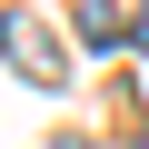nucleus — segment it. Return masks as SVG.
<instances>
[{
  "instance_id": "obj_1",
  "label": "nucleus",
  "mask_w": 149,
  "mask_h": 149,
  "mask_svg": "<svg viewBox=\"0 0 149 149\" xmlns=\"http://www.w3.org/2000/svg\"><path fill=\"white\" fill-rule=\"evenodd\" d=\"M0 60H10L30 90H60V80H70V50H60V30H50L40 10H0Z\"/></svg>"
},
{
  "instance_id": "obj_2",
  "label": "nucleus",
  "mask_w": 149,
  "mask_h": 149,
  "mask_svg": "<svg viewBox=\"0 0 149 149\" xmlns=\"http://www.w3.org/2000/svg\"><path fill=\"white\" fill-rule=\"evenodd\" d=\"M80 40H90V50L119 40V10H109V0H80Z\"/></svg>"
},
{
  "instance_id": "obj_3",
  "label": "nucleus",
  "mask_w": 149,
  "mask_h": 149,
  "mask_svg": "<svg viewBox=\"0 0 149 149\" xmlns=\"http://www.w3.org/2000/svg\"><path fill=\"white\" fill-rule=\"evenodd\" d=\"M129 40H139V50H149V10H139V20H129Z\"/></svg>"
},
{
  "instance_id": "obj_4",
  "label": "nucleus",
  "mask_w": 149,
  "mask_h": 149,
  "mask_svg": "<svg viewBox=\"0 0 149 149\" xmlns=\"http://www.w3.org/2000/svg\"><path fill=\"white\" fill-rule=\"evenodd\" d=\"M139 149H149V129H139Z\"/></svg>"
}]
</instances>
